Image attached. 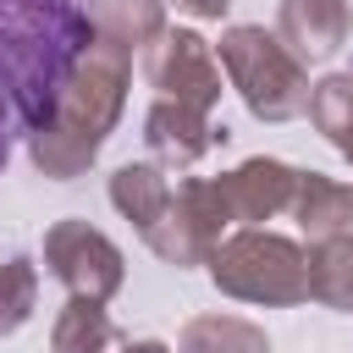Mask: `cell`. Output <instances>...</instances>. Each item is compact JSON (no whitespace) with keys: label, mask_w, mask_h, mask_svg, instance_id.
<instances>
[{"label":"cell","mask_w":353,"mask_h":353,"mask_svg":"<svg viewBox=\"0 0 353 353\" xmlns=\"http://www.w3.org/2000/svg\"><path fill=\"white\" fill-rule=\"evenodd\" d=\"M110 347H116V325H110L105 303L66 298L50 325V353H110Z\"/></svg>","instance_id":"15"},{"label":"cell","mask_w":353,"mask_h":353,"mask_svg":"<svg viewBox=\"0 0 353 353\" xmlns=\"http://www.w3.org/2000/svg\"><path fill=\"white\" fill-rule=\"evenodd\" d=\"M309 121L342 160H353V72H325L309 88Z\"/></svg>","instance_id":"17"},{"label":"cell","mask_w":353,"mask_h":353,"mask_svg":"<svg viewBox=\"0 0 353 353\" xmlns=\"http://www.w3.org/2000/svg\"><path fill=\"white\" fill-rule=\"evenodd\" d=\"M143 77L154 88V99H171V105H188V110H215L221 105V61H215V44L193 28H165L149 50H143Z\"/></svg>","instance_id":"7"},{"label":"cell","mask_w":353,"mask_h":353,"mask_svg":"<svg viewBox=\"0 0 353 353\" xmlns=\"http://www.w3.org/2000/svg\"><path fill=\"white\" fill-rule=\"evenodd\" d=\"M298 232L309 243H331V237H353V188L325 176V171H298L292 188V210Z\"/></svg>","instance_id":"12"},{"label":"cell","mask_w":353,"mask_h":353,"mask_svg":"<svg viewBox=\"0 0 353 353\" xmlns=\"http://www.w3.org/2000/svg\"><path fill=\"white\" fill-rule=\"evenodd\" d=\"M309 298L320 309L353 314V237L309 243Z\"/></svg>","instance_id":"16"},{"label":"cell","mask_w":353,"mask_h":353,"mask_svg":"<svg viewBox=\"0 0 353 353\" xmlns=\"http://www.w3.org/2000/svg\"><path fill=\"white\" fill-rule=\"evenodd\" d=\"M39 309V265L28 254L0 265V336H17Z\"/></svg>","instance_id":"18"},{"label":"cell","mask_w":353,"mask_h":353,"mask_svg":"<svg viewBox=\"0 0 353 353\" xmlns=\"http://www.w3.org/2000/svg\"><path fill=\"white\" fill-rule=\"evenodd\" d=\"M44 270L66 287V298H94V303H110L127 281L121 248L77 215H66L44 232Z\"/></svg>","instance_id":"6"},{"label":"cell","mask_w":353,"mask_h":353,"mask_svg":"<svg viewBox=\"0 0 353 353\" xmlns=\"http://www.w3.org/2000/svg\"><path fill=\"white\" fill-rule=\"evenodd\" d=\"M226 226H237V221H232L221 176H188V182H176L171 215L149 237V254L165 259V265H176V270H199L226 243Z\"/></svg>","instance_id":"5"},{"label":"cell","mask_w":353,"mask_h":353,"mask_svg":"<svg viewBox=\"0 0 353 353\" xmlns=\"http://www.w3.org/2000/svg\"><path fill=\"white\" fill-rule=\"evenodd\" d=\"M121 353H171V347H165V342H154V336H138V342H127Z\"/></svg>","instance_id":"21"},{"label":"cell","mask_w":353,"mask_h":353,"mask_svg":"<svg viewBox=\"0 0 353 353\" xmlns=\"http://www.w3.org/2000/svg\"><path fill=\"white\" fill-rule=\"evenodd\" d=\"M210 281L215 292L237 298V303H265V309H292L309 303V254L265 226H243L232 232L215 254H210Z\"/></svg>","instance_id":"4"},{"label":"cell","mask_w":353,"mask_h":353,"mask_svg":"<svg viewBox=\"0 0 353 353\" xmlns=\"http://www.w3.org/2000/svg\"><path fill=\"white\" fill-rule=\"evenodd\" d=\"M215 61L226 72V83L237 88V99L248 105L254 121H292L309 110V66L276 39V28L259 22H232L215 44Z\"/></svg>","instance_id":"3"},{"label":"cell","mask_w":353,"mask_h":353,"mask_svg":"<svg viewBox=\"0 0 353 353\" xmlns=\"http://www.w3.org/2000/svg\"><path fill=\"white\" fill-rule=\"evenodd\" d=\"M353 33V11L347 0H281L276 6V39L303 61H331Z\"/></svg>","instance_id":"9"},{"label":"cell","mask_w":353,"mask_h":353,"mask_svg":"<svg viewBox=\"0 0 353 353\" xmlns=\"http://www.w3.org/2000/svg\"><path fill=\"white\" fill-rule=\"evenodd\" d=\"M171 182H165V165H154V160H127V165H116L110 171V204H116V215L121 221H132V232L149 243L154 232H160V221L171 215Z\"/></svg>","instance_id":"11"},{"label":"cell","mask_w":353,"mask_h":353,"mask_svg":"<svg viewBox=\"0 0 353 353\" xmlns=\"http://www.w3.org/2000/svg\"><path fill=\"white\" fill-rule=\"evenodd\" d=\"M226 188V204H232V221L237 226H265L276 221L281 210H292V188H298V171L276 154H254L243 160L237 171L221 176Z\"/></svg>","instance_id":"8"},{"label":"cell","mask_w":353,"mask_h":353,"mask_svg":"<svg viewBox=\"0 0 353 353\" xmlns=\"http://www.w3.org/2000/svg\"><path fill=\"white\" fill-rule=\"evenodd\" d=\"M127 83H132V55L105 44V39H88V50L77 55V66H72L50 121L28 132L33 171L50 176V182L83 176L99 160L105 138L116 132V121L127 110Z\"/></svg>","instance_id":"2"},{"label":"cell","mask_w":353,"mask_h":353,"mask_svg":"<svg viewBox=\"0 0 353 353\" xmlns=\"http://www.w3.org/2000/svg\"><path fill=\"white\" fill-rule=\"evenodd\" d=\"M176 353H270V336L243 314H193L176 336Z\"/></svg>","instance_id":"14"},{"label":"cell","mask_w":353,"mask_h":353,"mask_svg":"<svg viewBox=\"0 0 353 353\" xmlns=\"http://www.w3.org/2000/svg\"><path fill=\"white\" fill-rule=\"evenodd\" d=\"M88 39V0H0V88L28 132L50 121Z\"/></svg>","instance_id":"1"},{"label":"cell","mask_w":353,"mask_h":353,"mask_svg":"<svg viewBox=\"0 0 353 353\" xmlns=\"http://www.w3.org/2000/svg\"><path fill=\"white\" fill-rule=\"evenodd\" d=\"M88 28L94 39L127 55H143L165 33V0H88Z\"/></svg>","instance_id":"13"},{"label":"cell","mask_w":353,"mask_h":353,"mask_svg":"<svg viewBox=\"0 0 353 353\" xmlns=\"http://www.w3.org/2000/svg\"><path fill=\"white\" fill-rule=\"evenodd\" d=\"M11 116H17V110H11V99H6V88H0V165L11 160Z\"/></svg>","instance_id":"20"},{"label":"cell","mask_w":353,"mask_h":353,"mask_svg":"<svg viewBox=\"0 0 353 353\" xmlns=\"http://www.w3.org/2000/svg\"><path fill=\"white\" fill-rule=\"evenodd\" d=\"M176 11H188V17H199V22H221L226 11H232V0H171Z\"/></svg>","instance_id":"19"},{"label":"cell","mask_w":353,"mask_h":353,"mask_svg":"<svg viewBox=\"0 0 353 353\" xmlns=\"http://www.w3.org/2000/svg\"><path fill=\"white\" fill-rule=\"evenodd\" d=\"M143 143H149L154 165H165V171H188V165H199V160L210 154L215 127H210L204 110H188V105H171V99H154V105L143 110Z\"/></svg>","instance_id":"10"}]
</instances>
